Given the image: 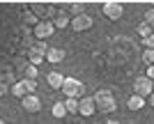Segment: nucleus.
Here are the masks:
<instances>
[{"mask_svg":"<svg viewBox=\"0 0 154 124\" xmlns=\"http://www.w3.org/2000/svg\"><path fill=\"white\" fill-rule=\"evenodd\" d=\"M94 106H97V113H103V115H108V113H115L117 110V101H115V94L110 90H97L94 97Z\"/></svg>","mask_w":154,"mask_h":124,"instance_id":"obj_1","label":"nucleus"},{"mask_svg":"<svg viewBox=\"0 0 154 124\" xmlns=\"http://www.w3.org/2000/svg\"><path fill=\"white\" fill-rule=\"evenodd\" d=\"M83 90H85L83 83H81L78 78H71V76L69 78L64 76V83H62V87H60V92H62L67 99H78L81 94H83Z\"/></svg>","mask_w":154,"mask_h":124,"instance_id":"obj_2","label":"nucleus"},{"mask_svg":"<svg viewBox=\"0 0 154 124\" xmlns=\"http://www.w3.org/2000/svg\"><path fill=\"white\" fill-rule=\"evenodd\" d=\"M101 12H103V16L108 21H120L124 16V5L120 2V0H108V2H103L101 5Z\"/></svg>","mask_w":154,"mask_h":124,"instance_id":"obj_3","label":"nucleus"},{"mask_svg":"<svg viewBox=\"0 0 154 124\" xmlns=\"http://www.w3.org/2000/svg\"><path fill=\"white\" fill-rule=\"evenodd\" d=\"M154 92V83L147 78V76H138V78L134 80V94L136 97H140L147 101V97Z\"/></svg>","mask_w":154,"mask_h":124,"instance_id":"obj_4","label":"nucleus"},{"mask_svg":"<svg viewBox=\"0 0 154 124\" xmlns=\"http://www.w3.org/2000/svg\"><path fill=\"white\" fill-rule=\"evenodd\" d=\"M92 23H94V21H92V16L90 14H78V16H74V19H71V30H74V32H85V30H90L92 28Z\"/></svg>","mask_w":154,"mask_h":124,"instance_id":"obj_5","label":"nucleus"},{"mask_svg":"<svg viewBox=\"0 0 154 124\" xmlns=\"http://www.w3.org/2000/svg\"><path fill=\"white\" fill-rule=\"evenodd\" d=\"M32 32H35V37H37L39 41H44V39H48V37L55 32V28H53V23L48 19H42L37 26L32 28Z\"/></svg>","mask_w":154,"mask_h":124,"instance_id":"obj_6","label":"nucleus"},{"mask_svg":"<svg viewBox=\"0 0 154 124\" xmlns=\"http://www.w3.org/2000/svg\"><path fill=\"white\" fill-rule=\"evenodd\" d=\"M21 108L26 113H30V115H37V113L42 110V99H39L37 94H28V97L21 99Z\"/></svg>","mask_w":154,"mask_h":124,"instance_id":"obj_7","label":"nucleus"},{"mask_svg":"<svg viewBox=\"0 0 154 124\" xmlns=\"http://www.w3.org/2000/svg\"><path fill=\"white\" fill-rule=\"evenodd\" d=\"M78 115H83V117H92V115H97V106H94V99H92V97L78 99Z\"/></svg>","mask_w":154,"mask_h":124,"instance_id":"obj_8","label":"nucleus"},{"mask_svg":"<svg viewBox=\"0 0 154 124\" xmlns=\"http://www.w3.org/2000/svg\"><path fill=\"white\" fill-rule=\"evenodd\" d=\"M48 21L53 23V28H55V30H62V28H67V26L71 23V16L64 12V9H55V14H53Z\"/></svg>","mask_w":154,"mask_h":124,"instance_id":"obj_9","label":"nucleus"},{"mask_svg":"<svg viewBox=\"0 0 154 124\" xmlns=\"http://www.w3.org/2000/svg\"><path fill=\"white\" fill-rule=\"evenodd\" d=\"M64 58H67V51H64V48H48L46 55H44V60L51 62V65H60Z\"/></svg>","mask_w":154,"mask_h":124,"instance_id":"obj_10","label":"nucleus"},{"mask_svg":"<svg viewBox=\"0 0 154 124\" xmlns=\"http://www.w3.org/2000/svg\"><path fill=\"white\" fill-rule=\"evenodd\" d=\"M46 83L51 85L53 90H60L62 87V83H64V76L60 71H48V76H46Z\"/></svg>","mask_w":154,"mask_h":124,"instance_id":"obj_11","label":"nucleus"},{"mask_svg":"<svg viewBox=\"0 0 154 124\" xmlns=\"http://www.w3.org/2000/svg\"><path fill=\"white\" fill-rule=\"evenodd\" d=\"M127 108L129 110H140V108H145V99H140V97H136V94H131V97L127 99Z\"/></svg>","mask_w":154,"mask_h":124,"instance_id":"obj_12","label":"nucleus"},{"mask_svg":"<svg viewBox=\"0 0 154 124\" xmlns=\"http://www.w3.org/2000/svg\"><path fill=\"white\" fill-rule=\"evenodd\" d=\"M9 94H14L16 99H23V97H28V90H26V85H23V80L14 83L12 87H9Z\"/></svg>","mask_w":154,"mask_h":124,"instance_id":"obj_13","label":"nucleus"},{"mask_svg":"<svg viewBox=\"0 0 154 124\" xmlns=\"http://www.w3.org/2000/svg\"><path fill=\"white\" fill-rule=\"evenodd\" d=\"M64 110L67 115H78V99H64Z\"/></svg>","mask_w":154,"mask_h":124,"instance_id":"obj_14","label":"nucleus"},{"mask_svg":"<svg viewBox=\"0 0 154 124\" xmlns=\"http://www.w3.org/2000/svg\"><path fill=\"white\" fill-rule=\"evenodd\" d=\"M51 113H53V117H55V119L67 117V110H64V104H62V101H55L53 108H51Z\"/></svg>","mask_w":154,"mask_h":124,"instance_id":"obj_15","label":"nucleus"},{"mask_svg":"<svg viewBox=\"0 0 154 124\" xmlns=\"http://www.w3.org/2000/svg\"><path fill=\"white\" fill-rule=\"evenodd\" d=\"M67 9L71 12V19H74V16H78V14H83V2H69ZM69 12H67V14H69Z\"/></svg>","mask_w":154,"mask_h":124,"instance_id":"obj_16","label":"nucleus"},{"mask_svg":"<svg viewBox=\"0 0 154 124\" xmlns=\"http://www.w3.org/2000/svg\"><path fill=\"white\" fill-rule=\"evenodd\" d=\"M136 30H138V35H140V39H147L149 35H152V28H149L147 23H138V28H136Z\"/></svg>","mask_w":154,"mask_h":124,"instance_id":"obj_17","label":"nucleus"},{"mask_svg":"<svg viewBox=\"0 0 154 124\" xmlns=\"http://www.w3.org/2000/svg\"><path fill=\"white\" fill-rule=\"evenodd\" d=\"M23 74H26V78H28V80H37L39 69H37V67H32V65H26V71H23Z\"/></svg>","mask_w":154,"mask_h":124,"instance_id":"obj_18","label":"nucleus"},{"mask_svg":"<svg viewBox=\"0 0 154 124\" xmlns=\"http://www.w3.org/2000/svg\"><path fill=\"white\" fill-rule=\"evenodd\" d=\"M143 62L147 67L154 65V48H145V53H143Z\"/></svg>","mask_w":154,"mask_h":124,"instance_id":"obj_19","label":"nucleus"},{"mask_svg":"<svg viewBox=\"0 0 154 124\" xmlns=\"http://www.w3.org/2000/svg\"><path fill=\"white\" fill-rule=\"evenodd\" d=\"M42 62H44V58H42V55H37V53H28V65H32V67H37V65H42Z\"/></svg>","mask_w":154,"mask_h":124,"instance_id":"obj_20","label":"nucleus"},{"mask_svg":"<svg viewBox=\"0 0 154 124\" xmlns=\"http://www.w3.org/2000/svg\"><path fill=\"white\" fill-rule=\"evenodd\" d=\"M143 23H147V26L152 28V32H154V9H152V7L145 12V21H143Z\"/></svg>","mask_w":154,"mask_h":124,"instance_id":"obj_21","label":"nucleus"},{"mask_svg":"<svg viewBox=\"0 0 154 124\" xmlns=\"http://www.w3.org/2000/svg\"><path fill=\"white\" fill-rule=\"evenodd\" d=\"M23 85H26V90H28V94H37V80H28V78H23Z\"/></svg>","mask_w":154,"mask_h":124,"instance_id":"obj_22","label":"nucleus"},{"mask_svg":"<svg viewBox=\"0 0 154 124\" xmlns=\"http://www.w3.org/2000/svg\"><path fill=\"white\" fill-rule=\"evenodd\" d=\"M143 41H145V48H154V32L149 35L147 39H143Z\"/></svg>","mask_w":154,"mask_h":124,"instance_id":"obj_23","label":"nucleus"},{"mask_svg":"<svg viewBox=\"0 0 154 124\" xmlns=\"http://www.w3.org/2000/svg\"><path fill=\"white\" fill-rule=\"evenodd\" d=\"M145 76H147V78H149V80L154 83V65H152V67H147V71H145Z\"/></svg>","mask_w":154,"mask_h":124,"instance_id":"obj_24","label":"nucleus"},{"mask_svg":"<svg viewBox=\"0 0 154 124\" xmlns=\"http://www.w3.org/2000/svg\"><path fill=\"white\" fill-rule=\"evenodd\" d=\"M7 92H9V87H7V85H5V83H0V97H5Z\"/></svg>","mask_w":154,"mask_h":124,"instance_id":"obj_25","label":"nucleus"},{"mask_svg":"<svg viewBox=\"0 0 154 124\" xmlns=\"http://www.w3.org/2000/svg\"><path fill=\"white\" fill-rule=\"evenodd\" d=\"M147 104H149V106H152V108H154V92H152V94H149V97H147Z\"/></svg>","mask_w":154,"mask_h":124,"instance_id":"obj_26","label":"nucleus"},{"mask_svg":"<svg viewBox=\"0 0 154 124\" xmlns=\"http://www.w3.org/2000/svg\"><path fill=\"white\" fill-rule=\"evenodd\" d=\"M103 124H120V122H117V119H106Z\"/></svg>","mask_w":154,"mask_h":124,"instance_id":"obj_27","label":"nucleus"},{"mask_svg":"<svg viewBox=\"0 0 154 124\" xmlns=\"http://www.w3.org/2000/svg\"><path fill=\"white\" fill-rule=\"evenodd\" d=\"M0 124H7V122H5V119H0Z\"/></svg>","mask_w":154,"mask_h":124,"instance_id":"obj_28","label":"nucleus"}]
</instances>
